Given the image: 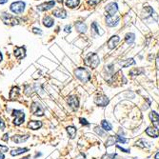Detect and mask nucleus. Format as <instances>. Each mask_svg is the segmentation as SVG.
Here are the masks:
<instances>
[{
	"mask_svg": "<svg viewBox=\"0 0 159 159\" xmlns=\"http://www.w3.org/2000/svg\"><path fill=\"white\" fill-rule=\"evenodd\" d=\"M5 142H7L8 140H9V135H8V134H6V135H4V136H3V138H2Z\"/></svg>",
	"mask_w": 159,
	"mask_h": 159,
	"instance_id": "obj_43",
	"label": "nucleus"
},
{
	"mask_svg": "<svg viewBox=\"0 0 159 159\" xmlns=\"http://www.w3.org/2000/svg\"><path fill=\"white\" fill-rule=\"evenodd\" d=\"M116 147L119 149V150H121L122 152H127V153H129L130 152V150H128V149H124V148H122V147H120V146H116Z\"/></svg>",
	"mask_w": 159,
	"mask_h": 159,
	"instance_id": "obj_40",
	"label": "nucleus"
},
{
	"mask_svg": "<svg viewBox=\"0 0 159 159\" xmlns=\"http://www.w3.org/2000/svg\"><path fill=\"white\" fill-rule=\"evenodd\" d=\"M84 63L87 67H89L91 69H95V68H97V66L100 63L99 56L96 54H95V52H91V54H89L87 55V57L85 58Z\"/></svg>",
	"mask_w": 159,
	"mask_h": 159,
	"instance_id": "obj_1",
	"label": "nucleus"
},
{
	"mask_svg": "<svg viewBox=\"0 0 159 159\" xmlns=\"http://www.w3.org/2000/svg\"><path fill=\"white\" fill-rule=\"evenodd\" d=\"M75 29L77 30L78 33H85L87 32V26L83 22H77L75 24Z\"/></svg>",
	"mask_w": 159,
	"mask_h": 159,
	"instance_id": "obj_19",
	"label": "nucleus"
},
{
	"mask_svg": "<svg viewBox=\"0 0 159 159\" xmlns=\"http://www.w3.org/2000/svg\"><path fill=\"white\" fill-rule=\"evenodd\" d=\"M54 24H55V21H54V19H52L51 16L47 15V16H45L43 18V25L45 26V27L51 28V27H52V26H54Z\"/></svg>",
	"mask_w": 159,
	"mask_h": 159,
	"instance_id": "obj_20",
	"label": "nucleus"
},
{
	"mask_svg": "<svg viewBox=\"0 0 159 159\" xmlns=\"http://www.w3.org/2000/svg\"><path fill=\"white\" fill-rule=\"evenodd\" d=\"M119 41H120V37H119L118 35H113V36H112V37L110 38V40L108 41V47H109V49H111V50L114 49V48L118 45Z\"/></svg>",
	"mask_w": 159,
	"mask_h": 159,
	"instance_id": "obj_13",
	"label": "nucleus"
},
{
	"mask_svg": "<svg viewBox=\"0 0 159 159\" xmlns=\"http://www.w3.org/2000/svg\"><path fill=\"white\" fill-rule=\"evenodd\" d=\"M95 132L98 135H100V136H105V131L101 129V128H99V127H96L95 129Z\"/></svg>",
	"mask_w": 159,
	"mask_h": 159,
	"instance_id": "obj_34",
	"label": "nucleus"
},
{
	"mask_svg": "<svg viewBox=\"0 0 159 159\" xmlns=\"http://www.w3.org/2000/svg\"><path fill=\"white\" fill-rule=\"evenodd\" d=\"M101 126H102L103 130H107V131H110V130H113V127H112L111 123H110V122H108V121H106V120H102V122H101Z\"/></svg>",
	"mask_w": 159,
	"mask_h": 159,
	"instance_id": "obj_30",
	"label": "nucleus"
},
{
	"mask_svg": "<svg viewBox=\"0 0 159 159\" xmlns=\"http://www.w3.org/2000/svg\"><path fill=\"white\" fill-rule=\"evenodd\" d=\"M146 134H147V135H149L150 137L156 138L159 136V130L155 126H151L146 129Z\"/></svg>",
	"mask_w": 159,
	"mask_h": 159,
	"instance_id": "obj_12",
	"label": "nucleus"
},
{
	"mask_svg": "<svg viewBox=\"0 0 159 159\" xmlns=\"http://www.w3.org/2000/svg\"><path fill=\"white\" fill-rule=\"evenodd\" d=\"M110 100L107 96L105 95H97L95 98V103L97 105V106H100V107H106L108 104H109Z\"/></svg>",
	"mask_w": 159,
	"mask_h": 159,
	"instance_id": "obj_8",
	"label": "nucleus"
},
{
	"mask_svg": "<svg viewBox=\"0 0 159 159\" xmlns=\"http://www.w3.org/2000/svg\"><path fill=\"white\" fill-rule=\"evenodd\" d=\"M19 96V88L18 87H14L11 89V92H10V99L15 100Z\"/></svg>",
	"mask_w": 159,
	"mask_h": 159,
	"instance_id": "obj_21",
	"label": "nucleus"
},
{
	"mask_svg": "<svg viewBox=\"0 0 159 159\" xmlns=\"http://www.w3.org/2000/svg\"><path fill=\"white\" fill-rule=\"evenodd\" d=\"M143 11H144V14L146 15H145V18H148L149 16L152 15L154 14V11H153V9L150 6H147V7H145L143 9Z\"/></svg>",
	"mask_w": 159,
	"mask_h": 159,
	"instance_id": "obj_26",
	"label": "nucleus"
},
{
	"mask_svg": "<svg viewBox=\"0 0 159 159\" xmlns=\"http://www.w3.org/2000/svg\"><path fill=\"white\" fill-rule=\"evenodd\" d=\"M119 20H120V17H119L118 15H107L106 16V24H107V26H109V27H114V26H116L119 22Z\"/></svg>",
	"mask_w": 159,
	"mask_h": 159,
	"instance_id": "obj_7",
	"label": "nucleus"
},
{
	"mask_svg": "<svg viewBox=\"0 0 159 159\" xmlns=\"http://www.w3.org/2000/svg\"><path fill=\"white\" fill-rule=\"evenodd\" d=\"M74 74L79 79V80H80L81 82H83V83H86V82L90 81L91 77V75L89 73V71L87 69H85V68H82V67L77 68L74 71Z\"/></svg>",
	"mask_w": 159,
	"mask_h": 159,
	"instance_id": "obj_2",
	"label": "nucleus"
},
{
	"mask_svg": "<svg viewBox=\"0 0 159 159\" xmlns=\"http://www.w3.org/2000/svg\"><path fill=\"white\" fill-rule=\"evenodd\" d=\"M116 136H110L106 142V147H110V146L113 145L114 143H116Z\"/></svg>",
	"mask_w": 159,
	"mask_h": 159,
	"instance_id": "obj_32",
	"label": "nucleus"
},
{
	"mask_svg": "<svg viewBox=\"0 0 159 159\" xmlns=\"http://www.w3.org/2000/svg\"><path fill=\"white\" fill-rule=\"evenodd\" d=\"M52 15H54V16H55V17L62 18V19L67 17V12H66V11L63 10V9H56V10H55L54 11H52Z\"/></svg>",
	"mask_w": 159,
	"mask_h": 159,
	"instance_id": "obj_15",
	"label": "nucleus"
},
{
	"mask_svg": "<svg viewBox=\"0 0 159 159\" xmlns=\"http://www.w3.org/2000/svg\"><path fill=\"white\" fill-rule=\"evenodd\" d=\"M15 56L17 59H22L26 56V50L24 47H16L15 49Z\"/></svg>",
	"mask_w": 159,
	"mask_h": 159,
	"instance_id": "obj_14",
	"label": "nucleus"
},
{
	"mask_svg": "<svg viewBox=\"0 0 159 159\" xmlns=\"http://www.w3.org/2000/svg\"><path fill=\"white\" fill-rule=\"evenodd\" d=\"M25 6H26V4L23 1H16V2H14L11 5L10 9H11V11L12 12H14V14L20 15V14H22V12L24 11Z\"/></svg>",
	"mask_w": 159,
	"mask_h": 159,
	"instance_id": "obj_5",
	"label": "nucleus"
},
{
	"mask_svg": "<svg viewBox=\"0 0 159 159\" xmlns=\"http://www.w3.org/2000/svg\"><path fill=\"white\" fill-rule=\"evenodd\" d=\"M33 32L34 33H39V34H41V33H42V31H41L40 29H37V28H33Z\"/></svg>",
	"mask_w": 159,
	"mask_h": 159,
	"instance_id": "obj_41",
	"label": "nucleus"
},
{
	"mask_svg": "<svg viewBox=\"0 0 159 159\" xmlns=\"http://www.w3.org/2000/svg\"><path fill=\"white\" fill-rule=\"evenodd\" d=\"M2 59H3V56H2V54H1V51H0V62L2 61Z\"/></svg>",
	"mask_w": 159,
	"mask_h": 159,
	"instance_id": "obj_47",
	"label": "nucleus"
},
{
	"mask_svg": "<svg viewBox=\"0 0 159 159\" xmlns=\"http://www.w3.org/2000/svg\"><path fill=\"white\" fill-rule=\"evenodd\" d=\"M79 120H80V123L82 124V125H84V126H90V123L86 120L85 118H79Z\"/></svg>",
	"mask_w": 159,
	"mask_h": 159,
	"instance_id": "obj_37",
	"label": "nucleus"
},
{
	"mask_svg": "<svg viewBox=\"0 0 159 159\" xmlns=\"http://www.w3.org/2000/svg\"><path fill=\"white\" fill-rule=\"evenodd\" d=\"M154 159H159V152L154 155Z\"/></svg>",
	"mask_w": 159,
	"mask_h": 159,
	"instance_id": "obj_46",
	"label": "nucleus"
},
{
	"mask_svg": "<svg viewBox=\"0 0 159 159\" xmlns=\"http://www.w3.org/2000/svg\"><path fill=\"white\" fill-rule=\"evenodd\" d=\"M31 111L34 115H37V116H43L44 115V110L41 107V105L38 102H33L32 107H31Z\"/></svg>",
	"mask_w": 159,
	"mask_h": 159,
	"instance_id": "obj_6",
	"label": "nucleus"
},
{
	"mask_svg": "<svg viewBox=\"0 0 159 159\" xmlns=\"http://www.w3.org/2000/svg\"><path fill=\"white\" fill-rule=\"evenodd\" d=\"M29 150L27 148H19V149H16V150H14L11 152V154L12 156H16V155H19V154H22L24 152H27Z\"/></svg>",
	"mask_w": 159,
	"mask_h": 159,
	"instance_id": "obj_25",
	"label": "nucleus"
},
{
	"mask_svg": "<svg viewBox=\"0 0 159 159\" xmlns=\"http://www.w3.org/2000/svg\"><path fill=\"white\" fill-rule=\"evenodd\" d=\"M66 130H67V132H68L70 138L73 139L75 137V135H76V129L74 127H73V126H69V127H67V129H66Z\"/></svg>",
	"mask_w": 159,
	"mask_h": 159,
	"instance_id": "obj_24",
	"label": "nucleus"
},
{
	"mask_svg": "<svg viewBox=\"0 0 159 159\" xmlns=\"http://www.w3.org/2000/svg\"><path fill=\"white\" fill-rule=\"evenodd\" d=\"M144 73V70L141 69V68H137V69H132L130 72V74L131 76H136V75H140Z\"/></svg>",
	"mask_w": 159,
	"mask_h": 159,
	"instance_id": "obj_31",
	"label": "nucleus"
},
{
	"mask_svg": "<svg viewBox=\"0 0 159 159\" xmlns=\"http://www.w3.org/2000/svg\"><path fill=\"white\" fill-rule=\"evenodd\" d=\"M5 129V123L2 120V118L0 117V130H4Z\"/></svg>",
	"mask_w": 159,
	"mask_h": 159,
	"instance_id": "obj_38",
	"label": "nucleus"
},
{
	"mask_svg": "<svg viewBox=\"0 0 159 159\" xmlns=\"http://www.w3.org/2000/svg\"><path fill=\"white\" fill-rule=\"evenodd\" d=\"M6 2H8V0H0V4H4Z\"/></svg>",
	"mask_w": 159,
	"mask_h": 159,
	"instance_id": "obj_45",
	"label": "nucleus"
},
{
	"mask_svg": "<svg viewBox=\"0 0 159 159\" xmlns=\"http://www.w3.org/2000/svg\"><path fill=\"white\" fill-rule=\"evenodd\" d=\"M67 103L69 104L70 107L73 110L76 111L79 107V101L77 99V97L75 95H71L67 98Z\"/></svg>",
	"mask_w": 159,
	"mask_h": 159,
	"instance_id": "obj_10",
	"label": "nucleus"
},
{
	"mask_svg": "<svg viewBox=\"0 0 159 159\" xmlns=\"http://www.w3.org/2000/svg\"><path fill=\"white\" fill-rule=\"evenodd\" d=\"M150 119H151V121L152 122L153 126H158L159 125V114L156 113V112H151L150 113Z\"/></svg>",
	"mask_w": 159,
	"mask_h": 159,
	"instance_id": "obj_18",
	"label": "nucleus"
},
{
	"mask_svg": "<svg viewBox=\"0 0 159 159\" xmlns=\"http://www.w3.org/2000/svg\"><path fill=\"white\" fill-rule=\"evenodd\" d=\"M4 158H5V155L2 152H0V159H4Z\"/></svg>",
	"mask_w": 159,
	"mask_h": 159,
	"instance_id": "obj_44",
	"label": "nucleus"
},
{
	"mask_svg": "<svg viewBox=\"0 0 159 159\" xmlns=\"http://www.w3.org/2000/svg\"><path fill=\"white\" fill-rule=\"evenodd\" d=\"M116 141L119 142V143H122V144H126V143L129 142V139L124 138V137L121 136V135H116Z\"/></svg>",
	"mask_w": 159,
	"mask_h": 159,
	"instance_id": "obj_33",
	"label": "nucleus"
},
{
	"mask_svg": "<svg viewBox=\"0 0 159 159\" xmlns=\"http://www.w3.org/2000/svg\"><path fill=\"white\" fill-rule=\"evenodd\" d=\"M29 139V135H14L11 137V140L16 144L23 143Z\"/></svg>",
	"mask_w": 159,
	"mask_h": 159,
	"instance_id": "obj_16",
	"label": "nucleus"
},
{
	"mask_svg": "<svg viewBox=\"0 0 159 159\" xmlns=\"http://www.w3.org/2000/svg\"><path fill=\"white\" fill-rule=\"evenodd\" d=\"M105 10L108 12L109 15H115V14L118 11V6L115 2H111V3L106 5Z\"/></svg>",
	"mask_w": 159,
	"mask_h": 159,
	"instance_id": "obj_9",
	"label": "nucleus"
},
{
	"mask_svg": "<svg viewBox=\"0 0 159 159\" xmlns=\"http://www.w3.org/2000/svg\"><path fill=\"white\" fill-rule=\"evenodd\" d=\"M119 64H120L122 67L127 68V67H129V66H130V65H135V61L134 60V58H130V59H127V60H124V61L120 62Z\"/></svg>",
	"mask_w": 159,
	"mask_h": 159,
	"instance_id": "obj_28",
	"label": "nucleus"
},
{
	"mask_svg": "<svg viewBox=\"0 0 159 159\" xmlns=\"http://www.w3.org/2000/svg\"><path fill=\"white\" fill-rule=\"evenodd\" d=\"M100 2V0H88V4L90 6H95Z\"/></svg>",
	"mask_w": 159,
	"mask_h": 159,
	"instance_id": "obj_35",
	"label": "nucleus"
},
{
	"mask_svg": "<svg viewBox=\"0 0 159 159\" xmlns=\"http://www.w3.org/2000/svg\"><path fill=\"white\" fill-rule=\"evenodd\" d=\"M135 33H129L126 34V36H125V41H126L127 44H132V43L135 42Z\"/></svg>",
	"mask_w": 159,
	"mask_h": 159,
	"instance_id": "obj_23",
	"label": "nucleus"
},
{
	"mask_svg": "<svg viewBox=\"0 0 159 159\" xmlns=\"http://www.w3.org/2000/svg\"><path fill=\"white\" fill-rule=\"evenodd\" d=\"M41 155V153H37L36 155H35V157H37V156H40Z\"/></svg>",
	"mask_w": 159,
	"mask_h": 159,
	"instance_id": "obj_49",
	"label": "nucleus"
},
{
	"mask_svg": "<svg viewBox=\"0 0 159 159\" xmlns=\"http://www.w3.org/2000/svg\"><path fill=\"white\" fill-rule=\"evenodd\" d=\"M136 146H138V147H140V148H149L150 147V144L146 141L145 139H140V140H138L137 142H136Z\"/></svg>",
	"mask_w": 159,
	"mask_h": 159,
	"instance_id": "obj_29",
	"label": "nucleus"
},
{
	"mask_svg": "<svg viewBox=\"0 0 159 159\" xmlns=\"http://www.w3.org/2000/svg\"><path fill=\"white\" fill-rule=\"evenodd\" d=\"M12 115L15 116L14 124L15 126H20L25 121V113L20 110H14L12 111Z\"/></svg>",
	"mask_w": 159,
	"mask_h": 159,
	"instance_id": "obj_3",
	"label": "nucleus"
},
{
	"mask_svg": "<svg viewBox=\"0 0 159 159\" xmlns=\"http://www.w3.org/2000/svg\"><path fill=\"white\" fill-rule=\"evenodd\" d=\"M0 152H1L2 153L3 152H9V148L7 147V146L0 145Z\"/></svg>",
	"mask_w": 159,
	"mask_h": 159,
	"instance_id": "obj_36",
	"label": "nucleus"
},
{
	"mask_svg": "<svg viewBox=\"0 0 159 159\" xmlns=\"http://www.w3.org/2000/svg\"><path fill=\"white\" fill-rule=\"evenodd\" d=\"M155 64H156V69L159 71V52H158V55L156 56V59H155Z\"/></svg>",
	"mask_w": 159,
	"mask_h": 159,
	"instance_id": "obj_39",
	"label": "nucleus"
},
{
	"mask_svg": "<svg viewBox=\"0 0 159 159\" xmlns=\"http://www.w3.org/2000/svg\"><path fill=\"white\" fill-rule=\"evenodd\" d=\"M57 2L60 3V4H62V3H63V0H57Z\"/></svg>",
	"mask_w": 159,
	"mask_h": 159,
	"instance_id": "obj_48",
	"label": "nucleus"
},
{
	"mask_svg": "<svg viewBox=\"0 0 159 159\" xmlns=\"http://www.w3.org/2000/svg\"><path fill=\"white\" fill-rule=\"evenodd\" d=\"M42 122L41 121H36V120H33V121H30L29 124H28V128L31 129V130H38V129H40L42 127Z\"/></svg>",
	"mask_w": 159,
	"mask_h": 159,
	"instance_id": "obj_17",
	"label": "nucleus"
},
{
	"mask_svg": "<svg viewBox=\"0 0 159 159\" xmlns=\"http://www.w3.org/2000/svg\"><path fill=\"white\" fill-rule=\"evenodd\" d=\"M1 19L3 20V22L7 25H11V26H14V25H17L20 23V19H18L17 17L9 15V14H3L1 16Z\"/></svg>",
	"mask_w": 159,
	"mask_h": 159,
	"instance_id": "obj_4",
	"label": "nucleus"
},
{
	"mask_svg": "<svg viewBox=\"0 0 159 159\" xmlns=\"http://www.w3.org/2000/svg\"><path fill=\"white\" fill-rule=\"evenodd\" d=\"M55 5V2L54 0H51V1H49V2H45L43 4H40L39 6H37V10L39 11H49L51 10V8H54V6Z\"/></svg>",
	"mask_w": 159,
	"mask_h": 159,
	"instance_id": "obj_11",
	"label": "nucleus"
},
{
	"mask_svg": "<svg viewBox=\"0 0 159 159\" xmlns=\"http://www.w3.org/2000/svg\"><path fill=\"white\" fill-rule=\"evenodd\" d=\"M71 29H72V27H71V26L69 25H67V26H66V27H65V32L66 33H71Z\"/></svg>",
	"mask_w": 159,
	"mask_h": 159,
	"instance_id": "obj_42",
	"label": "nucleus"
},
{
	"mask_svg": "<svg viewBox=\"0 0 159 159\" xmlns=\"http://www.w3.org/2000/svg\"><path fill=\"white\" fill-rule=\"evenodd\" d=\"M22 159H30L29 157H24V158H22Z\"/></svg>",
	"mask_w": 159,
	"mask_h": 159,
	"instance_id": "obj_50",
	"label": "nucleus"
},
{
	"mask_svg": "<svg viewBox=\"0 0 159 159\" xmlns=\"http://www.w3.org/2000/svg\"><path fill=\"white\" fill-rule=\"evenodd\" d=\"M79 2H80V0H66L65 5H66V7L73 9L79 5Z\"/></svg>",
	"mask_w": 159,
	"mask_h": 159,
	"instance_id": "obj_22",
	"label": "nucleus"
},
{
	"mask_svg": "<svg viewBox=\"0 0 159 159\" xmlns=\"http://www.w3.org/2000/svg\"><path fill=\"white\" fill-rule=\"evenodd\" d=\"M91 30H92V32H94L95 33H96V34H99V35H102L103 33H104V32H100V27L97 25V23L96 22H94L91 24Z\"/></svg>",
	"mask_w": 159,
	"mask_h": 159,
	"instance_id": "obj_27",
	"label": "nucleus"
}]
</instances>
